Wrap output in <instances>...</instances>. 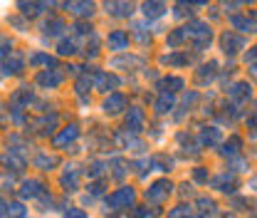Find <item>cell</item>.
Masks as SVG:
<instances>
[{"label": "cell", "mask_w": 257, "mask_h": 218, "mask_svg": "<svg viewBox=\"0 0 257 218\" xmlns=\"http://www.w3.org/2000/svg\"><path fill=\"white\" fill-rule=\"evenodd\" d=\"M5 208H8V206H5L3 201H0V218H3V213H5Z\"/></svg>", "instance_id": "d590c367"}, {"label": "cell", "mask_w": 257, "mask_h": 218, "mask_svg": "<svg viewBox=\"0 0 257 218\" xmlns=\"http://www.w3.org/2000/svg\"><path fill=\"white\" fill-rule=\"evenodd\" d=\"M64 218H87V213L79 211V208H69V211L64 213Z\"/></svg>", "instance_id": "83f0119b"}, {"label": "cell", "mask_w": 257, "mask_h": 218, "mask_svg": "<svg viewBox=\"0 0 257 218\" xmlns=\"http://www.w3.org/2000/svg\"><path fill=\"white\" fill-rule=\"evenodd\" d=\"M228 97L235 99V102H245V99L250 97V87H247L245 82H235V85L228 89Z\"/></svg>", "instance_id": "9c48e42d"}, {"label": "cell", "mask_w": 257, "mask_h": 218, "mask_svg": "<svg viewBox=\"0 0 257 218\" xmlns=\"http://www.w3.org/2000/svg\"><path fill=\"white\" fill-rule=\"evenodd\" d=\"M163 10H166L163 3H146L143 5V15L146 18H158V15H163Z\"/></svg>", "instance_id": "e0dca14e"}, {"label": "cell", "mask_w": 257, "mask_h": 218, "mask_svg": "<svg viewBox=\"0 0 257 218\" xmlns=\"http://www.w3.org/2000/svg\"><path fill=\"white\" fill-rule=\"evenodd\" d=\"M126 127H129L131 131H141V127H143V112H141L138 107H131V109H129Z\"/></svg>", "instance_id": "52a82bcc"}, {"label": "cell", "mask_w": 257, "mask_h": 218, "mask_svg": "<svg viewBox=\"0 0 257 218\" xmlns=\"http://www.w3.org/2000/svg\"><path fill=\"white\" fill-rule=\"evenodd\" d=\"M3 164H5V166H15V169H22V166H25V161L18 159L15 154H5V156H3Z\"/></svg>", "instance_id": "44dd1931"}, {"label": "cell", "mask_w": 257, "mask_h": 218, "mask_svg": "<svg viewBox=\"0 0 257 218\" xmlns=\"http://www.w3.org/2000/svg\"><path fill=\"white\" fill-rule=\"evenodd\" d=\"M94 85H97V89H109V87H117L119 80L114 75H106V72H97V75H94Z\"/></svg>", "instance_id": "30bf717a"}, {"label": "cell", "mask_w": 257, "mask_h": 218, "mask_svg": "<svg viewBox=\"0 0 257 218\" xmlns=\"http://www.w3.org/2000/svg\"><path fill=\"white\" fill-rule=\"evenodd\" d=\"M22 216H25V208L20 203H13L10 206V218H22Z\"/></svg>", "instance_id": "4316f807"}, {"label": "cell", "mask_w": 257, "mask_h": 218, "mask_svg": "<svg viewBox=\"0 0 257 218\" xmlns=\"http://www.w3.org/2000/svg\"><path fill=\"white\" fill-rule=\"evenodd\" d=\"M124 107H126L124 94H112V97H106V102H104V112L106 114H117V112H121Z\"/></svg>", "instance_id": "5b68a950"}, {"label": "cell", "mask_w": 257, "mask_h": 218, "mask_svg": "<svg viewBox=\"0 0 257 218\" xmlns=\"http://www.w3.org/2000/svg\"><path fill=\"white\" fill-rule=\"evenodd\" d=\"M213 186H217L220 191H233L235 181H233V176H228V174H220V176L213 181Z\"/></svg>", "instance_id": "2e32d148"}, {"label": "cell", "mask_w": 257, "mask_h": 218, "mask_svg": "<svg viewBox=\"0 0 257 218\" xmlns=\"http://www.w3.org/2000/svg\"><path fill=\"white\" fill-rule=\"evenodd\" d=\"M77 134H79V129L75 127V124H72V127H67L57 139H55V144H57V147H62V144H67V141H75L77 139Z\"/></svg>", "instance_id": "7c38bea8"}, {"label": "cell", "mask_w": 257, "mask_h": 218, "mask_svg": "<svg viewBox=\"0 0 257 218\" xmlns=\"http://www.w3.org/2000/svg\"><path fill=\"white\" fill-rule=\"evenodd\" d=\"M250 75H252V77H257V65H252V67H250Z\"/></svg>", "instance_id": "e575fe53"}, {"label": "cell", "mask_w": 257, "mask_h": 218, "mask_svg": "<svg viewBox=\"0 0 257 218\" xmlns=\"http://www.w3.org/2000/svg\"><path fill=\"white\" fill-rule=\"evenodd\" d=\"M230 22H233V27H237L242 32H257V13H250V18L247 15H237Z\"/></svg>", "instance_id": "7a4b0ae2"}, {"label": "cell", "mask_w": 257, "mask_h": 218, "mask_svg": "<svg viewBox=\"0 0 257 218\" xmlns=\"http://www.w3.org/2000/svg\"><path fill=\"white\" fill-rule=\"evenodd\" d=\"M75 52H77L75 40H62L59 43V55H75Z\"/></svg>", "instance_id": "ffe728a7"}, {"label": "cell", "mask_w": 257, "mask_h": 218, "mask_svg": "<svg viewBox=\"0 0 257 218\" xmlns=\"http://www.w3.org/2000/svg\"><path fill=\"white\" fill-rule=\"evenodd\" d=\"M171 107H173V97L161 94L158 102H156V112H158V114H166V112H171Z\"/></svg>", "instance_id": "ac0fdd59"}, {"label": "cell", "mask_w": 257, "mask_h": 218, "mask_svg": "<svg viewBox=\"0 0 257 218\" xmlns=\"http://www.w3.org/2000/svg\"><path fill=\"white\" fill-rule=\"evenodd\" d=\"M143 216H146L143 211H131V218H143Z\"/></svg>", "instance_id": "836d02e7"}, {"label": "cell", "mask_w": 257, "mask_h": 218, "mask_svg": "<svg viewBox=\"0 0 257 218\" xmlns=\"http://www.w3.org/2000/svg\"><path fill=\"white\" fill-rule=\"evenodd\" d=\"M67 10H72L75 15H84V18H87V15L94 13V5H92V3H69Z\"/></svg>", "instance_id": "5bb4252c"}, {"label": "cell", "mask_w": 257, "mask_h": 218, "mask_svg": "<svg viewBox=\"0 0 257 218\" xmlns=\"http://www.w3.org/2000/svg\"><path fill=\"white\" fill-rule=\"evenodd\" d=\"M171 65H183V62H186V57H183V55H171V57H166Z\"/></svg>", "instance_id": "f546056e"}, {"label": "cell", "mask_w": 257, "mask_h": 218, "mask_svg": "<svg viewBox=\"0 0 257 218\" xmlns=\"http://www.w3.org/2000/svg\"><path fill=\"white\" fill-rule=\"evenodd\" d=\"M55 164H57V159H55V156H47V154H42V156L35 159V166H40V169H50V166H55Z\"/></svg>", "instance_id": "d6986e66"}, {"label": "cell", "mask_w": 257, "mask_h": 218, "mask_svg": "<svg viewBox=\"0 0 257 218\" xmlns=\"http://www.w3.org/2000/svg\"><path fill=\"white\" fill-rule=\"evenodd\" d=\"M126 45H129V35L124 32V30H114L112 35H109V50H126Z\"/></svg>", "instance_id": "277c9868"}, {"label": "cell", "mask_w": 257, "mask_h": 218, "mask_svg": "<svg viewBox=\"0 0 257 218\" xmlns=\"http://www.w3.org/2000/svg\"><path fill=\"white\" fill-rule=\"evenodd\" d=\"M62 184L64 186H72V189H77V171H69L62 176Z\"/></svg>", "instance_id": "cb8c5ba5"}, {"label": "cell", "mask_w": 257, "mask_h": 218, "mask_svg": "<svg viewBox=\"0 0 257 218\" xmlns=\"http://www.w3.org/2000/svg\"><path fill=\"white\" fill-rule=\"evenodd\" d=\"M168 194H171V184L168 181H158V184H154L149 191H146V198L149 201H163Z\"/></svg>", "instance_id": "3957f363"}, {"label": "cell", "mask_w": 257, "mask_h": 218, "mask_svg": "<svg viewBox=\"0 0 257 218\" xmlns=\"http://www.w3.org/2000/svg\"><path fill=\"white\" fill-rule=\"evenodd\" d=\"M168 218H191V206H178V208H173Z\"/></svg>", "instance_id": "7402d4cb"}, {"label": "cell", "mask_w": 257, "mask_h": 218, "mask_svg": "<svg viewBox=\"0 0 257 218\" xmlns=\"http://www.w3.org/2000/svg\"><path fill=\"white\" fill-rule=\"evenodd\" d=\"M89 87H92V82H89V77H82V80L77 82V92H79V94H82V92H87Z\"/></svg>", "instance_id": "f1b7e54d"}, {"label": "cell", "mask_w": 257, "mask_h": 218, "mask_svg": "<svg viewBox=\"0 0 257 218\" xmlns=\"http://www.w3.org/2000/svg\"><path fill=\"white\" fill-rule=\"evenodd\" d=\"M101 171H104V169H101V164H99V161H94V164H92V169H89V174H92V176H99Z\"/></svg>", "instance_id": "4dcf8cb0"}, {"label": "cell", "mask_w": 257, "mask_h": 218, "mask_svg": "<svg viewBox=\"0 0 257 218\" xmlns=\"http://www.w3.org/2000/svg\"><path fill=\"white\" fill-rule=\"evenodd\" d=\"M237 147H240V139H237V136H233V139H230V144H225V149H223V152H225V154H235V152H237Z\"/></svg>", "instance_id": "484cf974"}, {"label": "cell", "mask_w": 257, "mask_h": 218, "mask_svg": "<svg viewBox=\"0 0 257 218\" xmlns=\"http://www.w3.org/2000/svg\"><path fill=\"white\" fill-rule=\"evenodd\" d=\"M134 198H136V194H134V189H121V191H117V194H112L109 196V206L112 208H119V206H131L134 203Z\"/></svg>", "instance_id": "6da1fadb"}, {"label": "cell", "mask_w": 257, "mask_h": 218, "mask_svg": "<svg viewBox=\"0 0 257 218\" xmlns=\"http://www.w3.org/2000/svg\"><path fill=\"white\" fill-rule=\"evenodd\" d=\"M38 85H42V87H59L62 85V75H59V72H40V75H38Z\"/></svg>", "instance_id": "8992f818"}, {"label": "cell", "mask_w": 257, "mask_h": 218, "mask_svg": "<svg viewBox=\"0 0 257 218\" xmlns=\"http://www.w3.org/2000/svg\"><path fill=\"white\" fill-rule=\"evenodd\" d=\"M38 194H42V184L38 178L25 181V184H22V196H38Z\"/></svg>", "instance_id": "9a60e30c"}, {"label": "cell", "mask_w": 257, "mask_h": 218, "mask_svg": "<svg viewBox=\"0 0 257 218\" xmlns=\"http://www.w3.org/2000/svg\"><path fill=\"white\" fill-rule=\"evenodd\" d=\"M200 141H203V144H208V147H213V144H217V141H220V131H217L215 127H208V129H203V131H200Z\"/></svg>", "instance_id": "4fadbf2b"}, {"label": "cell", "mask_w": 257, "mask_h": 218, "mask_svg": "<svg viewBox=\"0 0 257 218\" xmlns=\"http://www.w3.org/2000/svg\"><path fill=\"white\" fill-rule=\"evenodd\" d=\"M183 38H186V32H183V30H176V32L171 35V38H168V45H171V47H176V45H180V43H183Z\"/></svg>", "instance_id": "d4e9b609"}, {"label": "cell", "mask_w": 257, "mask_h": 218, "mask_svg": "<svg viewBox=\"0 0 257 218\" xmlns=\"http://www.w3.org/2000/svg\"><path fill=\"white\" fill-rule=\"evenodd\" d=\"M242 47V40L237 38V35H233V32H225L223 35V50L225 52H237Z\"/></svg>", "instance_id": "8fae6325"}, {"label": "cell", "mask_w": 257, "mask_h": 218, "mask_svg": "<svg viewBox=\"0 0 257 218\" xmlns=\"http://www.w3.org/2000/svg\"><path fill=\"white\" fill-rule=\"evenodd\" d=\"M196 178H198V181H205V171H203V169H196Z\"/></svg>", "instance_id": "1f68e13d"}, {"label": "cell", "mask_w": 257, "mask_h": 218, "mask_svg": "<svg viewBox=\"0 0 257 218\" xmlns=\"http://www.w3.org/2000/svg\"><path fill=\"white\" fill-rule=\"evenodd\" d=\"M22 55L20 52H15V50H10V55H8V60H5V72L8 75H18V72L22 69Z\"/></svg>", "instance_id": "ba28073f"}, {"label": "cell", "mask_w": 257, "mask_h": 218, "mask_svg": "<svg viewBox=\"0 0 257 218\" xmlns=\"http://www.w3.org/2000/svg\"><path fill=\"white\" fill-rule=\"evenodd\" d=\"M30 62H32V65H47V67H50V65H55V60H52V57H47V55H32V57H30Z\"/></svg>", "instance_id": "603a6c76"}, {"label": "cell", "mask_w": 257, "mask_h": 218, "mask_svg": "<svg viewBox=\"0 0 257 218\" xmlns=\"http://www.w3.org/2000/svg\"><path fill=\"white\" fill-rule=\"evenodd\" d=\"M255 57H257V47H252V50L245 55V60H255Z\"/></svg>", "instance_id": "d6a6232c"}]
</instances>
